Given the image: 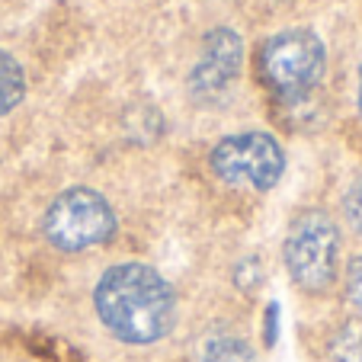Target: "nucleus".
<instances>
[{"mask_svg":"<svg viewBox=\"0 0 362 362\" xmlns=\"http://www.w3.org/2000/svg\"><path fill=\"white\" fill-rule=\"evenodd\" d=\"M23 90H26L23 68L16 64L13 55L0 52V116H4V112H10L16 103L23 100Z\"/></svg>","mask_w":362,"mask_h":362,"instance_id":"obj_7","label":"nucleus"},{"mask_svg":"<svg viewBox=\"0 0 362 362\" xmlns=\"http://www.w3.org/2000/svg\"><path fill=\"white\" fill-rule=\"evenodd\" d=\"M343 212H346V221L362 234V180H356L349 186L346 199H343Z\"/></svg>","mask_w":362,"mask_h":362,"instance_id":"obj_10","label":"nucleus"},{"mask_svg":"<svg viewBox=\"0 0 362 362\" xmlns=\"http://www.w3.org/2000/svg\"><path fill=\"white\" fill-rule=\"evenodd\" d=\"M100 321L125 343H154L173 327L177 301L164 276L144 263H119L96 286Z\"/></svg>","mask_w":362,"mask_h":362,"instance_id":"obj_1","label":"nucleus"},{"mask_svg":"<svg viewBox=\"0 0 362 362\" xmlns=\"http://www.w3.org/2000/svg\"><path fill=\"white\" fill-rule=\"evenodd\" d=\"M202 362H260L257 353L247 346L244 340H231V337H221V340L209 343Z\"/></svg>","mask_w":362,"mask_h":362,"instance_id":"obj_8","label":"nucleus"},{"mask_svg":"<svg viewBox=\"0 0 362 362\" xmlns=\"http://www.w3.org/2000/svg\"><path fill=\"white\" fill-rule=\"evenodd\" d=\"M334 362H362V327L349 324L334 340Z\"/></svg>","mask_w":362,"mask_h":362,"instance_id":"obj_9","label":"nucleus"},{"mask_svg":"<svg viewBox=\"0 0 362 362\" xmlns=\"http://www.w3.org/2000/svg\"><path fill=\"white\" fill-rule=\"evenodd\" d=\"M346 295H349V301H353V305L362 311V257H359V260H353V267H349Z\"/></svg>","mask_w":362,"mask_h":362,"instance_id":"obj_11","label":"nucleus"},{"mask_svg":"<svg viewBox=\"0 0 362 362\" xmlns=\"http://www.w3.org/2000/svg\"><path fill=\"white\" fill-rule=\"evenodd\" d=\"M112 228H116V215H112L110 202L100 192L83 189V186L62 192L45 212V234L62 250L96 247L110 238Z\"/></svg>","mask_w":362,"mask_h":362,"instance_id":"obj_4","label":"nucleus"},{"mask_svg":"<svg viewBox=\"0 0 362 362\" xmlns=\"http://www.w3.org/2000/svg\"><path fill=\"white\" fill-rule=\"evenodd\" d=\"M240 68V39L231 29H215L209 33L202 45V58H199L196 71H192V83L199 90H221L231 77H238Z\"/></svg>","mask_w":362,"mask_h":362,"instance_id":"obj_6","label":"nucleus"},{"mask_svg":"<svg viewBox=\"0 0 362 362\" xmlns=\"http://www.w3.org/2000/svg\"><path fill=\"white\" fill-rule=\"evenodd\" d=\"M340 234L330 215L305 212L286 234V267L292 279L308 292H324L337 276Z\"/></svg>","mask_w":362,"mask_h":362,"instance_id":"obj_2","label":"nucleus"},{"mask_svg":"<svg viewBox=\"0 0 362 362\" xmlns=\"http://www.w3.org/2000/svg\"><path fill=\"white\" fill-rule=\"evenodd\" d=\"M359 112H362V71H359Z\"/></svg>","mask_w":362,"mask_h":362,"instance_id":"obj_12","label":"nucleus"},{"mask_svg":"<svg viewBox=\"0 0 362 362\" xmlns=\"http://www.w3.org/2000/svg\"><path fill=\"white\" fill-rule=\"evenodd\" d=\"M260 74L276 93L305 96L324 74V45L311 29H288L263 45Z\"/></svg>","mask_w":362,"mask_h":362,"instance_id":"obj_3","label":"nucleus"},{"mask_svg":"<svg viewBox=\"0 0 362 362\" xmlns=\"http://www.w3.org/2000/svg\"><path fill=\"white\" fill-rule=\"evenodd\" d=\"M212 167L225 183L250 186V189H269L279 183L286 170V154L279 141L267 132H240L228 135L212 151Z\"/></svg>","mask_w":362,"mask_h":362,"instance_id":"obj_5","label":"nucleus"}]
</instances>
